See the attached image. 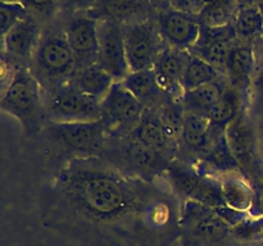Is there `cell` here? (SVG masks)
Listing matches in <instances>:
<instances>
[{
  "mask_svg": "<svg viewBox=\"0 0 263 246\" xmlns=\"http://www.w3.org/2000/svg\"><path fill=\"white\" fill-rule=\"evenodd\" d=\"M100 158L149 184L153 183L157 177L166 173L171 163L163 154L130 135L109 136Z\"/></svg>",
  "mask_w": 263,
  "mask_h": 246,
  "instance_id": "4",
  "label": "cell"
},
{
  "mask_svg": "<svg viewBox=\"0 0 263 246\" xmlns=\"http://www.w3.org/2000/svg\"><path fill=\"white\" fill-rule=\"evenodd\" d=\"M259 7H261V9H262V12H263V0H261V2H259Z\"/></svg>",
  "mask_w": 263,
  "mask_h": 246,
  "instance_id": "39",
  "label": "cell"
},
{
  "mask_svg": "<svg viewBox=\"0 0 263 246\" xmlns=\"http://www.w3.org/2000/svg\"><path fill=\"white\" fill-rule=\"evenodd\" d=\"M156 25L164 45L177 50H192L202 33L198 17L171 8L157 12Z\"/></svg>",
  "mask_w": 263,
  "mask_h": 246,
  "instance_id": "12",
  "label": "cell"
},
{
  "mask_svg": "<svg viewBox=\"0 0 263 246\" xmlns=\"http://www.w3.org/2000/svg\"><path fill=\"white\" fill-rule=\"evenodd\" d=\"M164 43L156 23L139 19L125 25V49L130 72L152 69L163 50Z\"/></svg>",
  "mask_w": 263,
  "mask_h": 246,
  "instance_id": "7",
  "label": "cell"
},
{
  "mask_svg": "<svg viewBox=\"0 0 263 246\" xmlns=\"http://www.w3.org/2000/svg\"><path fill=\"white\" fill-rule=\"evenodd\" d=\"M31 15L39 19L41 17H48L54 10L57 9L58 5H62L63 0H20Z\"/></svg>",
  "mask_w": 263,
  "mask_h": 246,
  "instance_id": "32",
  "label": "cell"
},
{
  "mask_svg": "<svg viewBox=\"0 0 263 246\" xmlns=\"http://www.w3.org/2000/svg\"><path fill=\"white\" fill-rule=\"evenodd\" d=\"M145 2L149 7L153 8V9H156L157 12L170 8L168 0H145Z\"/></svg>",
  "mask_w": 263,
  "mask_h": 246,
  "instance_id": "37",
  "label": "cell"
},
{
  "mask_svg": "<svg viewBox=\"0 0 263 246\" xmlns=\"http://www.w3.org/2000/svg\"><path fill=\"white\" fill-rule=\"evenodd\" d=\"M103 117L109 136H125L134 130L145 112V105L134 96L122 82H115L102 101Z\"/></svg>",
  "mask_w": 263,
  "mask_h": 246,
  "instance_id": "9",
  "label": "cell"
},
{
  "mask_svg": "<svg viewBox=\"0 0 263 246\" xmlns=\"http://www.w3.org/2000/svg\"><path fill=\"white\" fill-rule=\"evenodd\" d=\"M187 58H189V51L164 46L153 67L158 86L161 87L162 91L175 99H180L184 94L181 79L184 76Z\"/></svg>",
  "mask_w": 263,
  "mask_h": 246,
  "instance_id": "17",
  "label": "cell"
},
{
  "mask_svg": "<svg viewBox=\"0 0 263 246\" xmlns=\"http://www.w3.org/2000/svg\"><path fill=\"white\" fill-rule=\"evenodd\" d=\"M148 184L100 156H90L69 159L57 173L53 190L85 219L115 224L140 212L149 195Z\"/></svg>",
  "mask_w": 263,
  "mask_h": 246,
  "instance_id": "1",
  "label": "cell"
},
{
  "mask_svg": "<svg viewBox=\"0 0 263 246\" xmlns=\"http://www.w3.org/2000/svg\"><path fill=\"white\" fill-rule=\"evenodd\" d=\"M228 86V78L226 76H222L221 78L202 85L197 89L184 91V94L180 97V101H181L185 112L197 113V114L208 117L211 109L221 99Z\"/></svg>",
  "mask_w": 263,
  "mask_h": 246,
  "instance_id": "22",
  "label": "cell"
},
{
  "mask_svg": "<svg viewBox=\"0 0 263 246\" xmlns=\"http://www.w3.org/2000/svg\"><path fill=\"white\" fill-rule=\"evenodd\" d=\"M121 82L134 96L138 97L145 105V108L156 109L166 100V97L170 96L162 91L157 84L153 68L130 72Z\"/></svg>",
  "mask_w": 263,
  "mask_h": 246,
  "instance_id": "21",
  "label": "cell"
},
{
  "mask_svg": "<svg viewBox=\"0 0 263 246\" xmlns=\"http://www.w3.org/2000/svg\"><path fill=\"white\" fill-rule=\"evenodd\" d=\"M180 224L197 240L208 246L221 245L234 238L233 227L216 213L215 208L200 204L195 200H184Z\"/></svg>",
  "mask_w": 263,
  "mask_h": 246,
  "instance_id": "8",
  "label": "cell"
},
{
  "mask_svg": "<svg viewBox=\"0 0 263 246\" xmlns=\"http://www.w3.org/2000/svg\"><path fill=\"white\" fill-rule=\"evenodd\" d=\"M71 82L82 92L103 101V99L110 91L115 82L117 81L99 63H94L91 66L80 69L74 74L73 78L71 79Z\"/></svg>",
  "mask_w": 263,
  "mask_h": 246,
  "instance_id": "25",
  "label": "cell"
},
{
  "mask_svg": "<svg viewBox=\"0 0 263 246\" xmlns=\"http://www.w3.org/2000/svg\"><path fill=\"white\" fill-rule=\"evenodd\" d=\"M148 7L145 0H98L86 13L98 20L113 19L127 25L144 19Z\"/></svg>",
  "mask_w": 263,
  "mask_h": 246,
  "instance_id": "20",
  "label": "cell"
},
{
  "mask_svg": "<svg viewBox=\"0 0 263 246\" xmlns=\"http://www.w3.org/2000/svg\"><path fill=\"white\" fill-rule=\"evenodd\" d=\"M233 25L239 41L254 45L263 33V12L261 7L257 4L238 9Z\"/></svg>",
  "mask_w": 263,
  "mask_h": 246,
  "instance_id": "27",
  "label": "cell"
},
{
  "mask_svg": "<svg viewBox=\"0 0 263 246\" xmlns=\"http://www.w3.org/2000/svg\"><path fill=\"white\" fill-rule=\"evenodd\" d=\"M238 41L234 25L223 26V27L211 28L202 26V33L197 45L189 50L190 53L200 56L213 67L225 74L226 61L231 49Z\"/></svg>",
  "mask_w": 263,
  "mask_h": 246,
  "instance_id": "13",
  "label": "cell"
},
{
  "mask_svg": "<svg viewBox=\"0 0 263 246\" xmlns=\"http://www.w3.org/2000/svg\"><path fill=\"white\" fill-rule=\"evenodd\" d=\"M2 2H20V0H2Z\"/></svg>",
  "mask_w": 263,
  "mask_h": 246,
  "instance_id": "40",
  "label": "cell"
},
{
  "mask_svg": "<svg viewBox=\"0 0 263 246\" xmlns=\"http://www.w3.org/2000/svg\"><path fill=\"white\" fill-rule=\"evenodd\" d=\"M44 132L50 142L72 158L100 156L105 148L109 130L103 119L91 122H49Z\"/></svg>",
  "mask_w": 263,
  "mask_h": 246,
  "instance_id": "5",
  "label": "cell"
},
{
  "mask_svg": "<svg viewBox=\"0 0 263 246\" xmlns=\"http://www.w3.org/2000/svg\"><path fill=\"white\" fill-rule=\"evenodd\" d=\"M198 167L205 173H217L221 176L241 172L238 160L229 148L225 132H215L212 130H211V142L207 150L203 153Z\"/></svg>",
  "mask_w": 263,
  "mask_h": 246,
  "instance_id": "19",
  "label": "cell"
},
{
  "mask_svg": "<svg viewBox=\"0 0 263 246\" xmlns=\"http://www.w3.org/2000/svg\"><path fill=\"white\" fill-rule=\"evenodd\" d=\"M128 135L163 154L170 160H174L179 151V144L170 137L158 112L154 108H146L141 119Z\"/></svg>",
  "mask_w": 263,
  "mask_h": 246,
  "instance_id": "16",
  "label": "cell"
},
{
  "mask_svg": "<svg viewBox=\"0 0 263 246\" xmlns=\"http://www.w3.org/2000/svg\"><path fill=\"white\" fill-rule=\"evenodd\" d=\"M221 191L226 207L239 212L249 213L253 201V187L246 177L238 173L221 176Z\"/></svg>",
  "mask_w": 263,
  "mask_h": 246,
  "instance_id": "26",
  "label": "cell"
},
{
  "mask_svg": "<svg viewBox=\"0 0 263 246\" xmlns=\"http://www.w3.org/2000/svg\"><path fill=\"white\" fill-rule=\"evenodd\" d=\"M44 96L45 90L31 69L18 66L3 91L0 107L22 125L27 135H36L44 130L46 118Z\"/></svg>",
  "mask_w": 263,
  "mask_h": 246,
  "instance_id": "2",
  "label": "cell"
},
{
  "mask_svg": "<svg viewBox=\"0 0 263 246\" xmlns=\"http://www.w3.org/2000/svg\"><path fill=\"white\" fill-rule=\"evenodd\" d=\"M98 63L107 69L117 82L128 73L125 49V23L113 19L99 20V55Z\"/></svg>",
  "mask_w": 263,
  "mask_h": 246,
  "instance_id": "11",
  "label": "cell"
},
{
  "mask_svg": "<svg viewBox=\"0 0 263 246\" xmlns=\"http://www.w3.org/2000/svg\"><path fill=\"white\" fill-rule=\"evenodd\" d=\"M249 215L263 218V183L257 184L253 189V201H252V207L249 209Z\"/></svg>",
  "mask_w": 263,
  "mask_h": 246,
  "instance_id": "35",
  "label": "cell"
},
{
  "mask_svg": "<svg viewBox=\"0 0 263 246\" xmlns=\"http://www.w3.org/2000/svg\"><path fill=\"white\" fill-rule=\"evenodd\" d=\"M44 104L49 122H91L103 117L102 100L82 92L71 81L45 91Z\"/></svg>",
  "mask_w": 263,
  "mask_h": 246,
  "instance_id": "6",
  "label": "cell"
},
{
  "mask_svg": "<svg viewBox=\"0 0 263 246\" xmlns=\"http://www.w3.org/2000/svg\"><path fill=\"white\" fill-rule=\"evenodd\" d=\"M236 10L235 0H204V8L198 19L204 27H223L234 22Z\"/></svg>",
  "mask_w": 263,
  "mask_h": 246,
  "instance_id": "29",
  "label": "cell"
},
{
  "mask_svg": "<svg viewBox=\"0 0 263 246\" xmlns=\"http://www.w3.org/2000/svg\"><path fill=\"white\" fill-rule=\"evenodd\" d=\"M225 137L231 153L240 166L241 172L247 176V172L256 169V138L246 110L226 127Z\"/></svg>",
  "mask_w": 263,
  "mask_h": 246,
  "instance_id": "14",
  "label": "cell"
},
{
  "mask_svg": "<svg viewBox=\"0 0 263 246\" xmlns=\"http://www.w3.org/2000/svg\"><path fill=\"white\" fill-rule=\"evenodd\" d=\"M30 15L27 8L21 2H0V17H2V37L9 32L20 20Z\"/></svg>",
  "mask_w": 263,
  "mask_h": 246,
  "instance_id": "30",
  "label": "cell"
},
{
  "mask_svg": "<svg viewBox=\"0 0 263 246\" xmlns=\"http://www.w3.org/2000/svg\"><path fill=\"white\" fill-rule=\"evenodd\" d=\"M234 240L236 241H256L263 238V218L247 217L240 223L233 227Z\"/></svg>",
  "mask_w": 263,
  "mask_h": 246,
  "instance_id": "31",
  "label": "cell"
},
{
  "mask_svg": "<svg viewBox=\"0 0 263 246\" xmlns=\"http://www.w3.org/2000/svg\"><path fill=\"white\" fill-rule=\"evenodd\" d=\"M41 36L43 31L39 20L30 14L10 28L7 35L3 36V48L12 60H32Z\"/></svg>",
  "mask_w": 263,
  "mask_h": 246,
  "instance_id": "15",
  "label": "cell"
},
{
  "mask_svg": "<svg viewBox=\"0 0 263 246\" xmlns=\"http://www.w3.org/2000/svg\"><path fill=\"white\" fill-rule=\"evenodd\" d=\"M256 71L257 58L254 45L238 40L231 49L226 61L225 76L229 84L247 92Z\"/></svg>",
  "mask_w": 263,
  "mask_h": 246,
  "instance_id": "18",
  "label": "cell"
},
{
  "mask_svg": "<svg viewBox=\"0 0 263 246\" xmlns=\"http://www.w3.org/2000/svg\"><path fill=\"white\" fill-rule=\"evenodd\" d=\"M64 33L77 61V72L98 63L99 20L86 12L69 13L63 26Z\"/></svg>",
  "mask_w": 263,
  "mask_h": 246,
  "instance_id": "10",
  "label": "cell"
},
{
  "mask_svg": "<svg viewBox=\"0 0 263 246\" xmlns=\"http://www.w3.org/2000/svg\"><path fill=\"white\" fill-rule=\"evenodd\" d=\"M211 142V122L207 115L185 112L184 127L179 141V149L203 155Z\"/></svg>",
  "mask_w": 263,
  "mask_h": 246,
  "instance_id": "24",
  "label": "cell"
},
{
  "mask_svg": "<svg viewBox=\"0 0 263 246\" xmlns=\"http://www.w3.org/2000/svg\"><path fill=\"white\" fill-rule=\"evenodd\" d=\"M171 9L198 17L204 8V0H168Z\"/></svg>",
  "mask_w": 263,
  "mask_h": 246,
  "instance_id": "33",
  "label": "cell"
},
{
  "mask_svg": "<svg viewBox=\"0 0 263 246\" xmlns=\"http://www.w3.org/2000/svg\"><path fill=\"white\" fill-rule=\"evenodd\" d=\"M98 0H63L62 7L69 13L87 12L95 5Z\"/></svg>",
  "mask_w": 263,
  "mask_h": 246,
  "instance_id": "34",
  "label": "cell"
},
{
  "mask_svg": "<svg viewBox=\"0 0 263 246\" xmlns=\"http://www.w3.org/2000/svg\"><path fill=\"white\" fill-rule=\"evenodd\" d=\"M254 51H256L257 67H262L263 68V33L254 44Z\"/></svg>",
  "mask_w": 263,
  "mask_h": 246,
  "instance_id": "36",
  "label": "cell"
},
{
  "mask_svg": "<svg viewBox=\"0 0 263 246\" xmlns=\"http://www.w3.org/2000/svg\"><path fill=\"white\" fill-rule=\"evenodd\" d=\"M247 92L229 84L221 99L211 109L208 118L211 122V130L215 132H225L226 127L246 110Z\"/></svg>",
  "mask_w": 263,
  "mask_h": 246,
  "instance_id": "23",
  "label": "cell"
},
{
  "mask_svg": "<svg viewBox=\"0 0 263 246\" xmlns=\"http://www.w3.org/2000/svg\"><path fill=\"white\" fill-rule=\"evenodd\" d=\"M30 69L45 91L73 78L77 61L63 28L49 27L44 31Z\"/></svg>",
  "mask_w": 263,
  "mask_h": 246,
  "instance_id": "3",
  "label": "cell"
},
{
  "mask_svg": "<svg viewBox=\"0 0 263 246\" xmlns=\"http://www.w3.org/2000/svg\"><path fill=\"white\" fill-rule=\"evenodd\" d=\"M225 74L200 56L189 51L186 67L181 79L182 91H190L202 85L221 78Z\"/></svg>",
  "mask_w": 263,
  "mask_h": 246,
  "instance_id": "28",
  "label": "cell"
},
{
  "mask_svg": "<svg viewBox=\"0 0 263 246\" xmlns=\"http://www.w3.org/2000/svg\"><path fill=\"white\" fill-rule=\"evenodd\" d=\"M261 0H235L236 4V9H240V8H246V7H252V5H257L259 4Z\"/></svg>",
  "mask_w": 263,
  "mask_h": 246,
  "instance_id": "38",
  "label": "cell"
}]
</instances>
